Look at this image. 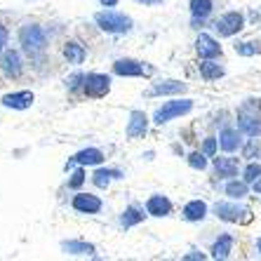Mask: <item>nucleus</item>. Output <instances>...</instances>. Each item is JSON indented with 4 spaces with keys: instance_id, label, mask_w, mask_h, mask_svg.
I'll list each match as a JSON object with an SVG mask.
<instances>
[{
    "instance_id": "412c9836",
    "label": "nucleus",
    "mask_w": 261,
    "mask_h": 261,
    "mask_svg": "<svg viewBox=\"0 0 261 261\" xmlns=\"http://www.w3.org/2000/svg\"><path fill=\"white\" fill-rule=\"evenodd\" d=\"M33 101H36V97H33V92H29V90L12 92V94H5V97H3V106H5V109H14V111L31 109Z\"/></svg>"
},
{
    "instance_id": "cd10ccee",
    "label": "nucleus",
    "mask_w": 261,
    "mask_h": 261,
    "mask_svg": "<svg viewBox=\"0 0 261 261\" xmlns=\"http://www.w3.org/2000/svg\"><path fill=\"white\" fill-rule=\"evenodd\" d=\"M240 158L247 160H261V137H247L240 148Z\"/></svg>"
},
{
    "instance_id": "a211bd4d",
    "label": "nucleus",
    "mask_w": 261,
    "mask_h": 261,
    "mask_svg": "<svg viewBox=\"0 0 261 261\" xmlns=\"http://www.w3.org/2000/svg\"><path fill=\"white\" fill-rule=\"evenodd\" d=\"M146 212L148 217H170L172 214V200L163 193H153L146 200Z\"/></svg>"
},
{
    "instance_id": "2eb2a0df",
    "label": "nucleus",
    "mask_w": 261,
    "mask_h": 261,
    "mask_svg": "<svg viewBox=\"0 0 261 261\" xmlns=\"http://www.w3.org/2000/svg\"><path fill=\"white\" fill-rule=\"evenodd\" d=\"M146 132H148V116L144 111H129V120L125 127L127 139H144Z\"/></svg>"
},
{
    "instance_id": "c9c22d12",
    "label": "nucleus",
    "mask_w": 261,
    "mask_h": 261,
    "mask_svg": "<svg viewBox=\"0 0 261 261\" xmlns=\"http://www.w3.org/2000/svg\"><path fill=\"white\" fill-rule=\"evenodd\" d=\"M184 259H207V254H205V252H200V249H191V252H189V254H184Z\"/></svg>"
},
{
    "instance_id": "f3484780",
    "label": "nucleus",
    "mask_w": 261,
    "mask_h": 261,
    "mask_svg": "<svg viewBox=\"0 0 261 261\" xmlns=\"http://www.w3.org/2000/svg\"><path fill=\"white\" fill-rule=\"evenodd\" d=\"M198 73L205 83H217L226 75V66L219 59H200L198 64Z\"/></svg>"
},
{
    "instance_id": "9d476101",
    "label": "nucleus",
    "mask_w": 261,
    "mask_h": 261,
    "mask_svg": "<svg viewBox=\"0 0 261 261\" xmlns=\"http://www.w3.org/2000/svg\"><path fill=\"white\" fill-rule=\"evenodd\" d=\"M111 90V78L106 73H87L85 83H83V92L92 99H101L106 97Z\"/></svg>"
},
{
    "instance_id": "dca6fc26",
    "label": "nucleus",
    "mask_w": 261,
    "mask_h": 261,
    "mask_svg": "<svg viewBox=\"0 0 261 261\" xmlns=\"http://www.w3.org/2000/svg\"><path fill=\"white\" fill-rule=\"evenodd\" d=\"M21 57L17 49H3L0 55V71L5 73L7 78H19L21 75Z\"/></svg>"
},
{
    "instance_id": "58836bf2",
    "label": "nucleus",
    "mask_w": 261,
    "mask_h": 261,
    "mask_svg": "<svg viewBox=\"0 0 261 261\" xmlns=\"http://www.w3.org/2000/svg\"><path fill=\"white\" fill-rule=\"evenodd\" d=\"M137 3H141L144 7H155V5H163V0H137Z\"/></svg>"
},
{
    "instance_id": "6ab92c4d",
    "label": "nucleus",
    "mask_w": 261,
    "mask_h": 261,
    "mask_svg": "<svg viewBox=\"0 0 261 261\" xmlns=\"http://www.w3.org/2000/svg\"><path fill=\"white\" fill-rule=\"evenodd\" d=\"M224 195L226 198H233V200H245L249 193H252V184H247L243 176H236V179H228L224 181Z\"/></svg>"
},
{
    "instance_id": "f8f14e48",
    "label": "nucleus",
    "mask_w": 261,
    "mask_h": 261,
    "mask_svg": "<svg viewBox=\"0 0 261 261\" xmlns=\"http://www.w3.org/2000/svg\"><path fill=\"white\" fill-rule=\"evenodd\" d=\"M233 249H236V236L224 231V233H219L214 238V243L210 245V256L212 259H228L233 254Z\"/></svg>"
},
{
    "instance_id": "2f4dec72",
    "label": "nucleus",
    "mask_w": 261,
    "mask_h": 261,
    "mask_svg": "<svg viewBox=\"0 0 261 261\" xmlns=\"http://www.w3.org/2000/svg\"><path fill=\"white\" fill-rule=\"evenodd\" d=\"M200 151L205 153V155H210V158H214V155H219V137H214V134H210V137H205L200 144Z\"/></svg>"
},
{
    "instance_id": "7ed1b4c3",
    "label": "nucleus",
    "mask_w": 261,
    "mask_h": 261,
    "mask_svg": "<svg viewBox=\"0 0 261 261\" xmlns=\"http://www.w3.org/2000/svg\"><path fill=\"white\" fill-rule=\"evenodd\" d=\"M94 24L103 31V33H113V36H120V33H129L132 31V17L116 10H101V12L94 14Z\"/></svg>"
},
{
    "instance_id": "79ce46f5",
    "label": "nucleus",
    "mask_w": 261,
    "mask_h": 261,
    "mask_svg": "<svg viewBox=\"0 0 261 261\" xmlns=\"http://www.w3.org/2000/svg\"><path fill=\"white\" fill-rule=\"evenodd\" d=\"M103 7H116L118 5V0H99Z\"/></svg>"
},
{
    "instance_id": "7c9ffc66",
    "label": "nucleus",
    "mask_w": 261,
    "mask_h": 261,
    "mask_svg": "<svg viewBox=\"0 0 261 261\" xmlns=\"http://www.w3.org/2000/svg\"><path fill=\"white\" fill-rule=\"evenodd\" d=\"M240 176H243L247 184H254L261 176V160H247V163H243V172H240Z\"/></svg>"
},
{
    "instance_id": "4468645a",
    "label": "nucleus",
    "mask_w": 261,
    "mask_h": 261,
    "mask_svg": "<svg viewBox=\"0 0 261 261\" xmlns=\"http://www.w3.org/2000/svg\"><path fill=\"white\" fill-rule=\"evenodd\" d=\"M189 10H191V17H193V26L202 29L214 14V0H191Z\"/></svg>"
},
{
    "instance_id": "72a5a7b5",
    "label": "nucleus",
    "mask_w": 261,
    "mask_h": 261,
    "mask_svg": "<svg viewBox=\"0 0 261 261\" xmlns=\"http://www.w3.org/2000/svg\"><path fill=\"white\" fill-rule=\"evenodd\" d=\"M80 83H85V75H71V78H66L68 90H78Z\"/></svg>"
},
{
    "instance_id": "6e6552de",
    "label": "nucleus",
    "mask_w": 261,
    "mask_h": 261,
    "mask_svg": "<svg viewBox=\"0 0 261 261\" xmlns=\"http://www.w3.org/2000/svg\"><path fill=\"white\" fill-rule=\"evenodd\" d=\"M217 137H219V148H221V153H240L245 139H247V137L238 129L236 122H226V125H221V129H219Z\"/></svg>"
},
{
    "instance_id": "a19ab883",
    "label": "nucleus",
    "mask_w": 261,
    "mask_h": 261,
    "mask_svg": "<svg viewBox=\"0 0 261 261\" xmlns=\"http://www.w3.org/2000/svg\"><path fill=\"white\" fill-rule=\"evenodd\" d=\"M254 252H256V256L261 259V236H256V240H254Z\"/></svg>"
},
{
    "instance_id": "f03ea898",
    "label": "nucleus",
    "mask_w": 261,
    "mask_h": 261,
    "mask_svg": "<svg viewBox=\"0 0 261 261\" xmlns=\"http://www.w3.org/2000/svg\"><path fill=\"white\" fill-rule=\"evenodd\" d=\"M247 26V12H243V10H226L212 19V31L219 38H236Z\"/></svg>"
},
{
    "instance_id": "aec40b11",
    "label": "nucleus",
    "mask_w": 261,
    "mask_h": 261,
    "mask_svg": "<svg viewBox=\"0 0 261 261\" xmlns=\"http://www.w3.org/2000/svg\"><path fill=\"white\" fill-rule=\"evenodd\" d=\"M103 158H106V155H103V151H99V148H83V151H78L66 163V170L78 167V165H101Z\"/></svg>"
},
{
    "instance_id": "393cba45",
    "label": "nucleus",
    "mask_w": 261,
    "mask_h": 261,
    "mask_svg": "<svg viewBox=\"0 0 261 261\" xmlns=\"http://www.w3.org/2000/svg\"><path fill=\"white\" fill-rule=\"evenodd\" d=\"M61 249H64L66 254H73V256H92L94 254V245L85 243V240H64V243H61Z\"/></svg>"
},
{
    "instance_id": "473e14b6",
    "label": "nucleus",
    "mask_w": 261,
    "mask_h": 261,
    "mask_svg": "<svg viewBox=\"0 0 261 261\" xmlns=\"http://www.w3.org/2000/svg\"><path fill=\"white\" fill-rule=\"evenodd\" d=\"M85 184V172H83V165H78V170L71 174V179H68V189H80Z\"/></svg>"
},
{
    "instance_id": "ea45409f",
    "label": "nucleus",
    "mask_w": 261,
    "mask_h": 261,
    "mask_svg": "<svg viewBox=\"0 0 261 261\" xmlns=\"http://www.w3.org/2000/svg\"><path fill=\"white\" fill-rule=\"evenodd\" d=\"M252 193H254V195H259V198H261V176H259V179H256L254 184H252Z\"/></svg>"
},
{
    "instance_id": "e433bc0d",
    "label": "nucleus",
    "mask_w": 261,
    "mask_h": 261,
    "mask_svg": "<svg viewBox=\"0 0 261 261\" xmlns=\"http://www.w3.org/2000/svg\"><path fill=\"white\" fill-rule=\"evenodd\" d=\"M5 45H7V29H5L3 24H0V55H3Z\"/></svg>"
},
{
    "instance_id": "b1692460",
    "label": "nucleus",
    "mask_w": 261,
    "mask_h": 261,
    "mask_svg": "<svg viewBox=\"0 0 261 261\" xmlns=\"http://www.w3.org/2000/svg\"><path fill=\"white\" fill-rule=\"evenodd\" d=\"M233 49H236L238 57H245V59H249V57H256V55H261V38L236 40V43H233Z\"/></svg>"
},
{
    "instance_id": "bb28decb",
    "label": "nucleus",
    "mask_w": 261,
    "mask_h": 261,
    "mask_svg": "<svg viewBox=\"0 0 261 261\" xmlns=\"http://www.w3.org/2000/svg\"><path fill=\"white\" fill-rule=\"evenodd\" d=\"M146 214H148V212H146ZM146 214H144V210H141L139 205L125 207V212L120 214V226H122V228H132V226H137V224H141V221H144Z\"/></svg>"
},
{
    "instance_id": "ddd939ff",
    "label": "nucleus",
    "mask_w": 261,
    "mask_h": 261,
    "mask_svg": "<svg viewBox=\"0 0 261 261\" xmlns=\"http://www.w3.org/2000/svg\"><path fill=\"white\" fill-rule=\"evenodd\" d=\"M71 207L75 210V212L80 214H99L101 212V198L99 195H92V193H75L71 200Z\"/></svg>"
},
{
    "instance_id": "5701e85b",
    "label": "nucleus",
    "mask_w": 261,
    "mask_h": 261,
    "mask_svg": "<svg viewBox=\"0 0 261 261\" xmlns=\"http://www.w3.org/2000/svg\"><path fill=\"white\" fill-rule=\"evenodd\" d=\"M186 83H181V80H163V83H155L151 90V94H158V97H172V94H184L186 92Z\"/></svg>"
},
{
    "instance_id": "4be33fe9",
    "label": "nucleus",
    "mask_w": 261,
    "mask_h": 261,
    "mask_svg": "<svg viewBox=\"0 0 261 261\" xmlns=\"http://www.w3.org/2000/svg\"><path fill=\"white\" fill-rule=\"evenodd\" d=\"M113 73H116V75H125V78H139V75L146 73V68H144V64L137 59H118L116 64H113Z\"/></svg>"
},
{
    "instance_id": "20e7f679",
    "label": "nucleus",
    "mask_w": 261,
    "mask_h": 261,
    "mask_svg": "<svg viewBox=\"0 0 261 261\" xmlns=\"http://www.w3.org/2000/svg\"><path fill=\"white\" fill-rule=\"evenodd\" d=\"M193 99L189 97H174L170 101H165L155 113H153V122L155 125H165V122L174 120V118H181V116H189L191 111H193Z\"/></svg>"
},
{
    "instance_id": "1a4fd4ad",
    "label": "nucleus",
    "mask_w": 261,
    "mask_h": 261,
    "mask_svg": "<svg viewBox=\"0 0 261 261\" xmlns=\"http://www.w3.org/2000/svg\"><path fill=\"white\" fill-rule=\"evenodd\" d=\"M195 52L200 59H221L224 57V47L219 43V36H212L207 31H200L195 38Z\"/></svg>"
},
{
    "instance_id": "c756f323",
    "label": "nucleus",
    "mask_w": 261,
    "mask_h": 261,
    "mask_svg": "<svg viewBox=\"0 0 261 261\" xmlns=\"http://www.w3.org/2000/svg\"><path fill=\"white\" fill-rule=\"evenodd\" d=\"M186 160H189L191 170H198V172H205L207 167H210V163H212V158H210V155H205L200 148H198V151H191Z\"/></svg>"
},
{
    "instance_id": "f257e3e1",
    "label": "nucleus",
    "mask_w": 261,
    "mask_h": 261,
    "mask_svg": "<svg viewBox=\"0 0 261 261\" xmlns=\"http://www.w3.org/2000/svg\"><path fill=\"white\" fill-rule=\"evenodd\" d=\"M212 214L219 221H224V224L247 226L254 221V210L249 205H245V200H233V198L217 200L212 205Z\"/></svg>"
},
{
    "instance_id": "39448f33",
    "label": "nucleus",
    "mask_w": 261,
    "mask_h": 261,
    "mask_svg": "<svg viewBox=\"0 0 261 261\" xmlns=\"http://www.w3.org/2000/svg\"><path fill=\"white\" fill-rule=\"evenodd\" d=\"M240 155V153H238ZM236 153H221V155H214L212 158V172L217 181H228V179H236L243 172V158H238Z\"/></svg>"
},
{
    "instance_id": "a878e982",
    "label": "nucleus",
    "mask_w": 261,
    "mask_h": 261,
    "mask_svg": "<svg viewBox=\"0 0 261 261\" xmlns=\"http://www.w3.org/2000/svg\"><path fill=\"white\" fill-rule=\"evenodd\" d=\"M64 57H66L68 64H73V66H80V64L85 61L87 52H85V47H83L78 40H68V43L64 45Z\"/></svg>"
},
{
    "instance_id": "9b49d317",
    "label": "nucleus",
    "mask_w": 261,
    "mask_h": 261,
    "mask_svg": "<svg viewBox=\"0 0 261 261\" xmlns=\"http://www.w3.org/2000/svg\"><path fill=\"white\" fill-rule=\"evenodd\" d=\"M210 212H212V207L207 205L205 200L193 198V200H189L184 205L181 217H184V221H189V224H200V221H205V219L210 217Z\"/></svg>"
},
{
    "instance_id": "4c0bfd02",
    "label": "nucleus",
    "mask_w": 261,
    "mask_h": 261,
    "mask_svg": "<svg viewBox=\"0 0 261 261\" xmlns=\"http://www.w3.org/2000/svg\"><path fill=\"white\" fill-rule=\"evenodd\" d=\"M245 101H247L249 106H254L256 111H261V97H249V99H245Z\"/></svg>"
},
{
    "instance_id": "0eeeda50",
    "label": "nucleus",
    "mask_w": 261,
    "mask_h": 261,
    "mask_svg": "<svg viewBox=\"0 0 261 261\" xmlns=\"http://www.w3.org/2000/svg\"><path fill=\"white\" fill-rule=\"evenodd\" d=\"M19 45L29 55H40L47 47V36H45V31L38 24H26L24 29L19 31Z\"/></svg>"
},
{
    "instance_id": "423d86ee",
    "label": "nucleus",
    "mask_w": 261,
    "mask_h": 261,
    "mask_svg": "<svg viewBox=\"0 0 261 261\" xmlns=\"http://www.w3.org/2000/svg\"><path fill=\"white\" fill-rule=\"evenodd\" d=\"M233 122H236L238 129L245 137H261V111H256L254 106H249L247 101H243L238 106Z\"/></svg>"
},
{
    "instance_id": "c85d7f7f",
    "label": "nucleus",
    "mask_w": 261,
    "mask_h": 261,
    "mask_svg": "<svg viewBox=\"0 0 261 261\" xmlns=\"http://www.w3.org/2000/svg\"><path fill=\"white\" fill-rule=\"evenodd\" d=\"M113 179H122V172L120 170H103V167H99V170H94V174H92V181H94L97 189H109Z\"/></svg>"
},
{
    "instance_id": "f704fd0d",
    "label": "nucleus",
    "mask_w": 261,
    "mask_h": 261,
    "mask_svg": "<svg viewBox=\"0 0 261 261\" xmlns=\"http://www.w3.org/2000/svg\"><path fill=\"white\" fill-rule=\"evenodd\" d=\"M247 24H261V10H252V12H247Z\"/></svg>"
}]
</instances>
